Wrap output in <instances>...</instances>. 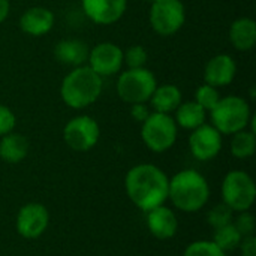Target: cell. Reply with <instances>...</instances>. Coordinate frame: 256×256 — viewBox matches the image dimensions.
<instances>
[{"mask_svg": "<svg viewBox=\"0 0 256 256\" xmlns=\"http://www.w3.org/2000/svg\"><path fill=\"white\" fill-rule=\"evenodd\" d=\"M168 176L153 164L135 165L124 177V189L129 200L144 213L168 201Z\"/></svg>", "mask_w": 256, "mask_h": 256, "instance_id": "1", "label": "cell"}, {"mask_svg": "<svg viewBox=\"0 0 256 256\" xmlns=\"http://www.w3.org/2000/svg\"><path fill=\"white\" fill-rule=\"evenodd\" d=\"M208 198V182L196 170H183L170 178L168 200L177 210L183 213H196L207 206Z\"/></svg>", "mask_w": 256, "mask_h": 256, "instance_id": "2", "label": "cell"}, {"mask_svg": "<svg viewBox=\"0 0 256 256\" xmlns=\"http://www.w3.org/2000/svg\"><path fill=\"white\" fill-rule=\"evenodd\" d=\"M102 78L87 64L74 68L62 81V100L72 110H82L93 105L102 93Z\"/></svg>", "mask_w": 256, "mask_h": 256, "instance_id": "3", "label": "cell"}, {"mask_svg": "<svg viewBox=\"0 0 256 256\" xmlns=\"http://www.w3.org/2000/svg\"><path fill=\"white\" fill-rule=\"evenodd\" d=\"M212 124L222 135H234L243 129H248L252 112L249 104L240 96L220 98L216 106L210 111Z\"/></svg>", "mask_w": 256, "mask_h": 256, "instance_id": "4", "label": "cell"}, {"mask_svg": "<svg viewBox=\"0 0 256 256\" xmlns=\"http://www.w3.org/2000/svg\"><path fill=\"white\" fill-rule=\"evenodd\" d=\"M178 135V126L171 114L150 112V116L141 123V138L146 147L154 153H164L170 150Z\"/></svg>", "mask_w": 256, "mask_h": 256, "instance_id": "5", "label": "cell"}, {"mask_svg": "<svg viewBox=\"0 0 256 256\" xmlns=\"http://www.w3.org/2000/svg\"><path fill=\"white\" fill-rule=\"evenodd\" d=\"M156 87V76L147 68H128L117 80V94L130 105L147 104Z\"/></svg>", "mask_w": 256, "mask_h": 256, "instance_id": "6", "label": "cell"}, {"mask_svg": "<svg viewBox=\"0 0 256 256\" xmlns=\"http://www.w3.org/2000/svg\"><path fill=\"white\" fill-rule=\"evenodd\" d=\"M256 198L254 178L242 170L230 171L222 182V202L234 213L249 212Z\"/></svg>", "mask_w": 256, "mask_h": 256, "instance_id": "7", "label": "cell"}, {"mask_svg": "<svg viewBox=\"0 0 256 256\" xmlns=\"http://www.w3.org/2000/svg\"><path fill=\"white\" fill-rule=\"evenodd\" d=\"M148 20L158 34L172 36L184 26V4L182 0H154L150 8Z\"/></svg>", "mask_w": 256, "mask_h": 256, "instance_id": "8", "label": "cell"}, {"mask_svg": "<svg viewBox=\"0 0 256 256\" xmlns=\"http://www.w3.org/2000/svg\"><path fill=\"white\" fill-rule=\"evenodd\" d=\"M100 138V128L98 122L90 116H76L72 117L64 129L63 140L66 146L75 152H88L92 150Z\"/></svg>", "mask_w": 256, "mask_h": 256, "instance_id": "9", "label": "cell"}, {"mask_svg": "<svg viewBox=\"0 0 256 256\" xmlns=\"http://www.w3.org/2000/svg\"><path fill=\"white\" fill-rule=\"evenodd\" d=\"M48 224L50 213L46 207L39 202H28L20 208L15 220V228L22 238L36 240L46 231Z\"/></svg>", "mask_w": 256, "mask_h": 256, "instance_id": "10", "label": "cell"}, {"mask_svg": "<svg viewBox=\"0 0 256 256\" xmlns=\"http://www.w3.org/2000/svg\"><path fill=\"white\" fill-rule=\"evenodd\" d=\"M87 66H90L100 78L116 75L122 70L123 50L112 42H100L88 51Z\"/></svg>", "mask_w": 256, "mask_h": 256, "instance_id": "11", "label": "cell"}, {"mask_svg": "<svg viewBox=\"0 0 256 256\" xmlns=\"http://www.w3.org/2000/svg\"><path fill=\"white\" fill-rule=\"evenodd\" d=\"M224 146L222 134L213 124H201L200 128L194 129L189 136V148L192 156L196 160L208 162L214 159Z\"/></svg>", "mask_w": 256, "mask_h": 256, "instance_id": "12", "label": "cell"}, {"mask_svg": "<svg viewBox=\"0 0 256 256\" xmlns=\"http://www.w3.org/2000/svg\"><path fill=\"white\" fill-rule=\"evenodd\" d=\"M84 14L94 24L110 26L117 22L128 9V0H81Z\"/></svg>", "mask_w": 256, "mask_h": 256, "instance_id": "13", "label": "cell"}, {"mask_svg": "<svg viewBox=\"0 0 256 256\" xmlns=\"http://www.w3.org/2000/svg\"><path fill=\"white\" fill-rule=\"evenodd\" d=\"M237 74V63L230 54H218L212 57L204 69V81L213 87H225L231 84Z\"/></svg>", "mask_w": 256, "mask_h": 256, "instance_id": "14", "label": "cell"}, {"mask_svg": "<svg viewBox=\"0 0 256 256\" xmlns=\"http://www.w3.org/2000/svg\"><path fill=\"white\" fill-rule=\"evenodd\" d=\"M146 222L150 234L158 240H170L176 237L178 230V220L176 213L165 204L147 212Z\"/></svg>", "mask_w": 256, "mask_h": 256, "instance_id": "15", "label": "cell"}, {"mask_svg": "<svg viewBox=\"0 0 256 256\" xmlns=\"http://www.w3.org/2000/svg\"><path fill=\"white\" fill-rule=\"evenodd\" d=\"M20 27L26 34L44 36L54 27V14L44 6H33L22 12Z\"/></svg>", "mask_w": 256, "mask_h": 256, "instance_id": "16", "label": "cell"}, {"mask_svg": "<svg viewBox=\"0 0 256 256\" xmlns=\"http://www.w3.org/2000/svg\"><path fill=\"white\" fill-rule=\"evenodd\" d=\"M88 46L80 39H63L54 48V57L58 63L78 68L86 64L88 58Z\"/></svg>", "mask_w": 256, "mask_h": 256, "instance_id": "17", "label": "cell"}, {"mask_svg": "<svg viewBox=\"0 0 256 256\" xmlns=\"http://www.w3.org/2000/svg\"><path fill=\"white\" fill-rule=\"evenodd\" d=\"M28 148V140L14 130L0 138V159L6 164H20L27 158Z\"/></svg>", "mask_w": 256, "mask_h": 256, "instance_id": "18", "label": "cell"}, {"mask_svg": "<svg viewBox=\"0 0 256 256\" xmlns=\"http://www.w3.org/2000/svg\"><path fill=\"white\" fill-rule=\"evenodd\" d=\"M230 40L238 51H250L256 44V22L249 16L236 20L230 27Z\"/></svg>", "mask_w": 256, "mask_h": 256, "instance_id": "19", "label": "cell"}, {"mask_svg": "<svg viewBox=\"0 0 256 256\" xmlns=\"http://www.w3.org/2000/svg\"><path fill=\"white\" fill-rule=\"evenodd\" d=\"M156 112L171 114L174 112L178 105L183 102L182 90L176 84H162L158 86L148 100Z\"/></svg>", "mask_w": 256, "mask_h": 256, "instance_id": "20", "label": "cell"}, {"mask_svg": "<svg viewBox=\"0 0 256 256\" xmlns=\"http://www.w3.org/2000/svg\"><path fill=\"white\" fill-rule=\"evenodd\" d=\"M174 112H176L174 120L177 126L188 129V130H194L200 128L201 124L206 123V118H207V111L201 105H198L195 100L182 102Z\"/></svg>", "mask_w": 256, "mask_h": 256, "instance_id": "21", "label": "cell"}, {"mask_svg": "<svg viewBox=\"0 0 256 256\" xmlns=\"http://www.w3.org/2000/svg\"><path fill=\"white\" fill-rule=\"evenodd\" d=\"M256 136L255 132L243 129L236 132L231 140V153L237 159H248L255 154Z\"/></svg>", "mask_w": 256, "mask_h": 256, "instance_id": "22", "label": "cell"}, {"mask_svg": "<svg viewBox=\"0 0 256 256\" xmlns=\"http://www.w3.org/2000/svg\"><path fill=\"white\" fill-rule=\"evenodd\" d=\"M242 238H243V236L238 232L236 225L228 224L225 226H220V228L214 230V236H213L212 242L226 254V252L238 249V244H240Z\"/></svg>", "mask_w": 256, "mask_h": 256, "instance_id": "23", "label": "cell"}, {"mask_svg": "<svg viewBox=\"0 0 256 256\" xmlns=\"http://www.w3.org/2000/svg\"><path fill=\"white\" fill-rule=\"evenodd\" d=\"M219 99H220V94H219L218 87H213V86L204 82L202 86H200V87L196 88V92H195V99H194V100H195L198 105H201L207 112H210V111L216 106V104L219 102Z\"/></svg>", "mask_w": 256, "mask_h": 256, "instance_id": "24", "label": "cell"}, {"mask_svg": "<svg viewBox=\"0 0 256 256\" xmlns=\"http://www.w3.org/2000/svg\"><path fill=\"white\" fill-rule=\"evenodd\" d=\"M232 220H234V212L226 204H224V202L216 204L207 213V222L214 230L216 228H220V226H225L228 224H232Z\"/></svg>", "mask_w": 256, "mask_h": 256, "instance_id": "25", "label": "cell"}, {"mask_svg": "<svg viewBox=\"0 0 256 256\" xmlns=\"http://www.w3.org/2000/svg\"><path fill=\"white\" fill-rule=\"evenodd\" d=\"M183 256H226V254L219 249L212 240H198L190 243L184 249Z\"/></svg>", "mask_w": 256, "mask_h": 256, "instance_id": "26", "label": "cell"}, {"mask_svg": "<svg viewBox=\"0 0 256 256\" xmlns=\"http://www.w3.org/2000/svg\"><path fill=\"white\" fill-rule=\"evenodd\" d=\"M148 54L142 45H132L123 51V62L128 68H146Z\"/></svg>", "mask_w": 256, "mask_h": 256, "instance_id": "27", "label": "cell"}, {"mask_svg": "<svg viewBox=\"0 0 256 256\" xmlns=\"http://www.w3.org/2000/svg\"><path fill=\"white\" fill-rule=\"evenodd\" d=\"M238 232L246 237V236H255V218L249 212H242L238 213L236 222H232Z\"/></svg>", "mask_w": 256, "mask_h": 256, "instance_id": "28", "label": "cell"}, {"mask_svg": "<svg viewBox=\"0 0 256 256\" xmlns=\"http://www.w3.org/2000/svg\"><path fill=\"white\" fill-rule=\"evenodd\" d=\"M16 126V117L10 108L0 104V138L12 132Z\"/></svg>", "mask_w": 256, "mask_h": 256, "instance_id": "29", "label": "cell"}, {"mask_svg": "<svg viewBox=\"0 0 256 256\" xmlns=\"http://www.w3.org/2000/svg\"><path fill=\"white\" fill-rule=\"evenodd\" d=\"M238 250L242 256H256V237L255 236H246L242 238L238 244Z\"/></svg>", "mask_w": 256, "mask_h": 256, "instance_id": "30", "label": "cell"}, {"mask_svg": "<svg viewBox=\"0 0 256 256\" xmlns=\"http://www.w3.org/2000/svg\"><path fill=\"white\" fill-rule=\"evenodd\" d=\"M130 116L135 122L142 123L148 116H150V110L147 106V104H132L130 106Z\"/></svg>", "mask_w": 256, "mask_h": 256, "instance_id": "31", "label": "cell"}, {"mask_svg": "<svg viewBox=\"0 0 256 256\" xmlns=\"http://www.w3.org/2000/svg\"><path fill=\"white\" fill-rule=\"evenodd\" d=\"M9 9H10L9 0H0V24L8 18V15H9Z\"/></svg>", "mask_w": 256, "mask_h": 256, "instance_id": "32", "label": "cell"}, {"mask_svg": "<svg viewBox=\"0 0 256 256\" xmlns=\"http://www.w3.org/2000/svg\"><path fill=\"white\" fill-rule=\"evenodd\" d=\"M146 2H148V3H153L154 0H146Z\"/></svg>", "mask_w": 256, "mask_h": 256, "instance_id": "33", "label": "cell"}]
</instances>
